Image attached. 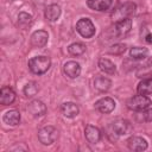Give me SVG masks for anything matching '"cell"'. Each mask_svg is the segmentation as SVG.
Segmentation results:
<instances>
[{"instance_id":"6da1fadb","label":"cell","mask_w":152,"mask_h":152,"mask_svg":"<svg viewBox=\"0 0 152 152\" xmlns=\"http://www.w3.org/2000/svg\"><path fill=\"white\" fill-rule=\"evenodd\" d=\"M50 65H51V59L46 56H37L28 61V68L36 75H42L46 72Z\"/></svg>"},{"instance_id":"7a4b0ae2","label":"cell","mask_w":152,"mask_h":152,"mask_svg":"<svg viewBox=\"0 0 152 152\" xmlns=\"http://www.w3.org/2000/svg\"><path fill=\"white\" fill-rule=\"evenodd\" d=\"M150 104H151V99L147 97L146 95H141V94L135 95L127 101L128 109L134 110V112H142V110L147 109L150 107Z\"/></svg>"},{"instance_id":"3957f363","label":"cell","mask_w":152,"mask_h":152,"mask_svg":"<svg viewBox=\"0 0 152 152\" xmlns=\"http://www.w3.org/2000/svg\"><path fill=\"white\" fill-rule=\"evenodd\" d=\"M58 138V131L53 126H45L38 131V139L43 145H51Z\"/></svg>"},{"instance_id":"277c9868","label":"cell","mask_w":152,"mask_h":152,"mask_svg":"<svg viewBox=\"0 0 152 152\" xmlns=\"http://www.w3.org/2000/svg\"><path fill=\"white\" fill-rule=\"evenodd\" d=\"M76 31L83 38H91L95 34V26L89 18H81L76 23Z\"/></svg>"},{"instance_id":"5b68a950","label":"cell","mask_w":152,"mask_h":152,"mask_svg":"<svg viewBox=\"0 0 152 152\" xmlns=\"http://www.w3.org/2000/svg\"><path fill=\"white\" fill-rule=\"evenodd\" d=\"M135 8H137V5H135L134 2H131V1L124 2L122 5H120V6L116 8V12L113 14V17H115L118 20L126 19V18L131 17L132 14H134ZM118 20H116V21H118Z\"/></svg>"},{"instance_id":"8992f818","label":"cell","mask_w":152,"mask_h":152,"mask_svg":"<svg viewBox=\"0 0 152 152\" xmlns=\"http://www.w3.org/2000/svg\"><path fill=\"white\" fill-rule=\"evenodd\" d=\"M112 128L114 131V133H116L118 135H127L131 134L133 131V126L132 124L126 120V119H118L112 124Z\"/></svg>"},{"instance_id":"52a82bcc","label":"cell","mask_w":152,"mask_h":152,"mask_svg":"<svg viewBox=\"0 0 152 152\" xmlns=\"http://www.w3.org/2000/svg\"><path fill=\"white\" fill-rule=\"evenodd\" d=\"M95 108L102 114H109L115 108V101L112 97H102L95 103Z\"/></svg>"},{"instance_id":"ba28073f","label":"cell","mask_w":152,"mask_h":152,"mask_svg":"<svg viewBox=\"0 0 152 152\" xmlns=\"http://www.w3.org/2000/svg\"><path fill=\"white\" fill-rule=\"evenodd\" d=\"M48 39H49V34L46 31L44 30L34 31L31 34V45L33 48H43L46 45Z\"/></svg>"},{"instance_id":"9c48e42d","label":"cell","mask_w":152,"mask_h":152,"mask_svg":"<svg viewBox=\"0 0 152 152\" xmlns=\"http://www.w3.org/2000/svg\"><path fill=\"white\" fill-rule=\"evenodd\" d=\"M127 146L131 151H137V152H140V151H145L148 146L146 139H144L142 137H131L128 140H127Z\"/></svg>"},{"instance_id":"30bf717a","label":"cell","mask_w":152,"mask_h":152,"mask_svg":"<svg viewBox=\"0 0 152 152\" xmlns=\"http://www.w3.org/2000/svg\"><path fill=\"white\" fill-rule=\"evenodd\" d=\"M27 110L32 114V116L39 118V116H43L46 114V106L44 104V102H42L39 100H33L28 103Z\"/></svg>"},{"instance_id":"8fae6325","label":"cell","mask_w":152,"mask_h":152,"mask_svg":"<svg viewBox=\"0 0 152 152\" xmlns=\"http://www.w3.org/2000/svg\"><path fill=\"white\" fill-rule=\"evenodd\" d=\"M132 28V20L129 18L118 20L114 24V30L118 34V37H125Z\"/></svg>"},{"instance_id":"7c38bea8","label":"cell","mask_w":152,"mask_h":152,"mask_svg":"<svg viewBox=\"0 0 152 152\" xmlns=\"http://www.w3.org/2000/svg\"><path fill=\"white\" fill-rule=\"evenodd\" d=\"M64 74L70 78H77L81 74V65L75 61H69L63 66Z\"/></svg>"},{"instance_id":"4fadbf2b","label":"cell","mask_w":152,"mask_h":152,"mask_svg":"<svg viewBox=\"0 0 152 152\" xmlns=\"http://www.w3.org/2000/svg\"><path fill=\"white\" fill-rule=\"evenodd\" d=\"M84 135H86V139L88 140V142H90V144H97L101 140L100 129L97 127H95V126H91V125L86 126Z\"/></svg>"},{"instance_id":"5bb4252c","label":"cell","mask_w":152,"mask_h":152,"mask_svg":"<svg viewBox=\"0 0 152 152\" xmlns=\"http://www.w3.org/2000/svg\"><path fill=\"white\" fill-rule=\"evenodd\" d=\"M15 100V93L10 87H2L0 90V103L4 106H8L13 103Z\"/></svg>"},{"instance_id":"9a60e30c","label":"cell","mask_w":152,"mask_h":152,"mask_svg":"<svg viewBox=\"0 0 152 152\" xmlns=\"http://www.w3.org/2000/svg\"><path fill=\"white\" fill-rule=\"evenodd\" d=\"M61 110H62V114L65 118H69V119H72V118L77 116L78 113H80L78 106L74 102H64L61 106Z\"/></svg>"},{"instance_id":"2e32d148","label":"cell","mask_w":152,"mask_h":152,"mask_svg":"<svg viewBox=\"0 0 152 152\" xmlns=\"http://www.w3.org/2000/svg\"><path fill=\"white\" fill-rule=\"evenodd\" d=\"M61 6L57 5V4H51L49 5L46 8H45V12H44V15L45 18L49 20V21H56L59 15H61Z\"/></svg>"},{"instance_id":"e0dca14e","label":"cell","mask_w":152,"mask_h":152,"mask_svg":"<svg viewBox=\"0 0 152 152\" xmlns=\"http://www.w3.org/2000/svg\"><path fill=\"white\" fill-rule=\"evenodd\" d=\"M87 5L90 10L102 12L110 7L112 0H87Z\"/></svg>"},{"instance_id":"ac0fdd59","label":"cell","mask_w":152,"mask_h":152,"mask_svg":"<svg viewBox=\"0 0 152 152\" xmlns=\"http://www.w3.org/2000/svg\"><path fill=\"white\" fill-rule=\"evenodd\" d=\"M4 122L10 125V126H17L19 122H20V113L15 109H12V110H8L4 114V118H2Z\"/></svg>"},{"instance_id":"d6986e66","label":"cell","mask_w":152,"mask_h":152,"mask_svg":"<svg viewBox=\"0 0 152 152\" xmlns=\"http://www.w3.org/2000/svg\"><path fill=\"white\" fill-rule=\"evenodd\" d=\"M99 68L101 71H103L104 74H108V75H114L116 72L115 64L112 61H109L108 58H100L99 59Z\"/></svg>"},{"instance_id":"ffe728a7","label":"cell","mask_w":152,"mask_h":152,"mask_svg":"<svg viewBox=\"0 0 152 152\" xmlns=\"http://www.w3.org/2000/svg\"><path fill=\"white\" fill-rule=\"evenodd\" d=\"M112 86V81L108 78V77H104V76H97L95 80H94V87L96 90L103 93V91H107L109 90Z\"/></svg>"},{"instance_id":"44dd1931","label":"cell","mask_w":152,"mask_h":152,"mask_svg":"<svg viewBox=\"0 0 152 152\" xmlns=\"http://www.w3.org/2000/svg\"><path fill=\"white\" fill-rule=\"evenodd\" d=\"M137 91H138V94H141V95H150V94H152V77L142 80L138 84Z\"/></svg>"},{"instance_id":"7402d4cb","label":"cell","mask_w":152,"mask_h":152,"mask_svg":"<svg viewBox=\"0 0 152 152\" xmlns=\"http://www.w3.org/2000/svg\"><path fill=\"white\" fill-rule=\"evenodd\" d=\"M148 53V50L146 48H140V46H133L129 50V56L134 59H144L146 58Z\"/></svg>"},{"instance_id":"603a6c76","label":"cell","mask_w":152,"mask_h":152,"mask_svg":"<svg viewBox=\"0 0 152 152\" xmlns=\"http://www.w3.org/2000/svg\"><path fill=\"white\" fill-rule=\"evenodd\" d=\"M32 24V15L26 12H20L18 14V25L21 28H27Z\"/></svg>"},{"instance_id":"cb8c5ba5","label":"cell","mask_w":152,"mask_h":152,"mask_svg":"<svg viewBox=\"0 0 152 152\" xmlns=\"http://www.w3.org/2000/svg\"><path fill=\"white\" fill-rule=\"evenodd\" d=\"M68 51H69V53L72 55V56H81V55H83L84 51H86V45L82 44V43L76 42V43H72V44H70V45L68 46Z\"/></svg>"},{"instance_id":"d4e9b609","label":"cell","mask_w":152,"mask_h":152,"mask_svg":"<svg viewBox=\"0 0 152 152\" xmlns=\"http://www.w3.org/2000/svg\"><path fill=\"white\" fill-rule=\"evenodd\" d=\"M38 90H39V87H38V84H37L36 82H33V81L28 82V83L24 87V94H25L26 97H32V96H34V95L38 93Z\"/></svg>"},{"instance_id":"484cf974","label":"cell","mask_w":152,"mask_h":152,"mask_svg":"<svg viewBox=\"0 0 152 152\" xmlns=\"http://www.w3.org/2000/svg\"><path fill=\"white\" fill-rule=\"evenodd\" d=\"M126 44H122V43H116V44H114V45H112L110 48H109V50H108V52L109 53H112V55H122L125 51H126Z\"/></svg>"},{"instance_id":"4316f807","label":"cell","mask_w":152,"mask_h":152,"mask_svg":"<svg viewBox=\"0 0 152 152\" xmlns=\"http://www.w3.org/2000/svg\"><path fill=\"white\" fill-rule=\"evenodd\" d=\"M144 119H145V121H148V122L152 121V108H151V109H147V110L145 109Z\"/></svg>"},{"instance_id":"83f0119b","label":"cell","mask_w":152,"mask_h":152,"mask_svg":"<svg viewBox=\"0 0 152 152\" xmlns=\"http://www.w3.org/2000/svg\"><path fill=\"white\" fill-rule=\"evenodd\" d=\"M145 40H146V43H148V44H152V33H148V34H146V37H145Z\"/></svg>"}]
</instances>
